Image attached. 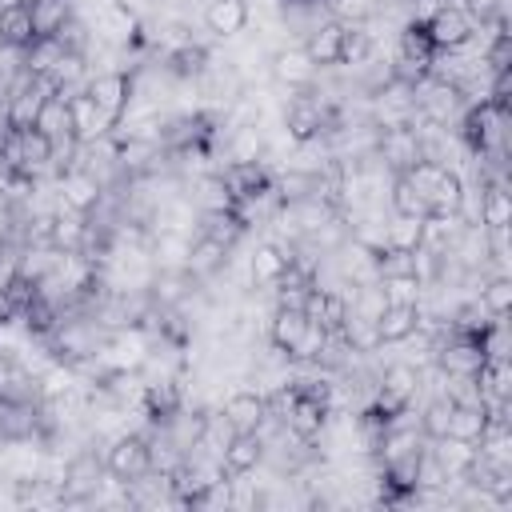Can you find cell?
I'll return each mask as SVG.
<instances>
[{
  "label": "cell",
  "mask_w": 512,
  "mask_h": 512,
  "mask_svg": "<svg viewBox=\"0 0 512 512\" xmlns=\"http://www.w3.org/2000/svg\"><path fill=\"white\" fill-rule=\"evenodd\" d=\"M104 468H108V476H116V480H124V484L140 480V476L152 468V460H148V432L128 428V432L112 436V440L104 444Z\"/></svg>",
  "instance_id": "6da1fadb"
},
{
  "label": "cell",
  "mask_w": 512,
  "mask_h": 512,
  "mask_svg": "<svg viewBox=\"0 0 512 512\" xmlns=\"http://www.w3.org/2000/svg\"><path fill=\"white\" fill-rule=\"evenodd\" d=\"M104 476H108L104 452H96L92 444L76 448V452L68 456V472H64V488H60L64 504H88V500L96 496V488L104 484Z\"/></svg>",
  "instance_id": "7a4b0ae2"
},
{
  "label": "cell",
  "mask_w": 512,
  "mask_h": 512,
  "mask_svg": "<svg viewBox=\"0 0 512 512\" xmlns=\"http://www.w3.org/2000/svg\"><path fill=\"white\" fill-rule=\"evenodd\" d=\"M372 156H376L392 176H400V172H408L416 160H424V156H420V136H416L412 124H400V128H376Z\"/></svg>",
  "instance_id": "3957f363"
},
{
  "label": "cell",
  "mask_w": 512,
  "mask_h": 512,
  "mask_svg": "<svg viewBox=\"0 0 512 512\" xmlns=\"http://www.w3.org/2000/svg\"><path fill=\"white\" fill-rule=\"evenodd\" d=\"M88 96L100 108V116L116 128L128 100H132V72H92L88 76Z\"/></svg>",
  "instance_id": "277c9868"
},
{
  "label": "cell",
  "mask_w": 512,
  "mask_h": 512,
  "mask_svg": "<svg viewBox=\"0 0 512 512\" xmlns=\"http://www.w3.org/2000/svg\"><path fill=\"white\" fill-rule=\"evenodd\" d=\"M316 72H320V68H316L312 56L304 52V44L272 48V84H280L284 92H304V88H312Z\"/></svg>",
  "instance_id": "5b68a950"
},
{
  "label": "cell",
  "mask_w": 512,
  "mask_h": 512,
  "mask_svg": "<svg viewBox=\"0 0 512 512\" xmlns=\"http://www.w3.org/2000/svg\"><path fill=\"white\" fill-rule=\"evenodd\" d=\"M216 412L232 424V432H256L260 420L268 416L260 388H236V392H228V396L216 404Z\"/></svg>",
  "instance_id": "8992f818"
},
{
  "label": "cell",
  "mask_w": 512,
  "mask_h": 512,
  "mask_svg": "<svg viewBox=\"0 0 512 512\" xmlns=\"http://www.w3.org/2000/svg\"><path fill=\"white\" fill-rule=\"evenodd\" d=\"M288 256H292V244H280V240H260L252 252H248V276H252V288H272L284 268H288Z\"/></svg>",
  "instance_id": "52a82bcc"
},
{
  "label": "cell",
  "mask_w": 512,
  "mask_h": 512,
  "mask_svg": "<svg viewBox=\"0 0 512 512\" xmlns=\"http://www.w3.org/2000/svg\"><path fill=\"white\" fill-rule=\"evenodd\" d=\"M220 468L224 476H252L256 468H264V440L256 432H232L220 452Z\"/></svg>",
  "instance_id": "ba28073f"
},
{
  "label": "cell",
  "mask_w": 512,
  "mask_h": 512,
  "mask_svg": "<svg viewBox=\"0 0 512 512\" xmlns=\"http://www.w3.org/2000/svg\"><path fill=\"white\" fill-rule=\"evenodd\" d=\"M248 28V0H204V32L212 40H236Z\"/></svg>",
  "instance_id": "9c48e42d"
},
{
  "label": "cell",
  "mask_w": 512,
  "mask_h": 512,
  "mask_svg": "<svg viewBox=\"0 0 512 512\" xmlns=\"http://www.w3.org/2000/svg\"><path fill=\"white\" fill-rule=\"evenodd\" d=\"M304 328H308V316H304V308H280V304H272V312H268V324H264V340H268L276 352H284V356L292 360V348L300 344Z\"/></svg>",
  "instance_id": "30bf717a"
},
{
  "label": "cell",
  "mask_w": 512,
  "mask_h": 512,
  "mask_svg": "<svg viewBox=\"0 0 512 512\" xmlns=\"http://www.w3.org/2000/svg\"><path fill=\"white\" fill-rule=\"evenodd\" d=\"M424 28H428V40H432L436 48H460V44H468V36H472L476 24H472L468 12L444 4L440 12H432V16L424 20Z\"/></svg>",
  "instance_id": "8fae6325"
},
{
  "label": "cell",
  "mask_w": 512,
  "mask_h": 512,
  "mask_svg": "<svg viewBox=\"0 0 512 512\" xmlns=\"http://www.w3.org/2000/svg\"><path fill=\"white\" fill-rule=\"evenodd\" d=\"M300 44H304V52L312 56L316 68H336L340 64V48H344V20H336V16L320 20Z\"/></svg>",
  "instance_id": "7c38bea8"
},
{
  "label": "cell",
  "mask_w": 512,
  "mask_h": 512,
  "mask_svg": "<svg viewBox=\"0 0 512 512\" xmlns=\"http://www.w3.org/2000/svg\"><path fill=\"white\" fill-rule=\"evenodd\" d=\"M428 452H432V460L444 468V476H448L452 484H460V480L468 476L472 460H476V444H468V440H456V436H440V440H428Z\"/></svg>",
  "instance_id": "4fadbf2b"
},
{
  "label": "cell",
  "mask_w": 512,
  "mask_h": 512,
  "mask_svg": "<svg viewBox=\"0 0 512 512\" xmlns=\"http://www.w3.org/2000/svg\"><path fill=\"white\" fill-rule=\"evenodd\" d=\"M228 256H232V248H224V244H216V240H208V236H192V248H188V264H184V272H188V276H196L200 284H204V280H216V276L224 272Z\"/></svg>",
  "instance_id": "5bb4252c"
},
{
  "label": "cell",
  "mask_w": 512,
  "mask_h": 512,
  "mask_svg": "<svg viewBox=\"0 0 512 512\" xmlns=\"http://www.w3.org/2000/svg\"><path fill=\"white\" fill-rule=\"evenodd\" d=\"M68 116H72V136H76L80 144L100 140V136H108V132H112V124H108V120L100 116V108L92 104L88 88H84V92H76V96H68Z\"/></svg>",
  "instance_id": "9a60e30c"
},
{
  "label": "cell",
  "mask_w": 512,
  "mask_h": 512,
  "mask_svg": "<svg viewBox=\"0 0 512 512\" xmlns=\"http://www.w3.org/2000/svg\"><path fill=\"white\" fill-rule=\"evenodd\" d=\"M196 236H208L224 248H236L248 236V228L240 224V216L232 208H212V212H196Z\"/></svg>",
  "instance_id": "2e32d148"
},
{
  "label": "cell",
  "mask_w": 512,
  "mask_h": 512,
  "mask_svg": "<svg viewBox=\"0 0 512 512\" xmlns=\"http://www.w3.org/2000/svg\"><path fill=\"white\" fill-rule=\"evenodd\" d=\"M476 396L480 404H496V400H512V364L508 360H484L472 372Z\"/></svg>",
  "instance_id": "e0dca14e"
},
{
  "label": "cell",
  "mask_w": 512,
  "mask_h": 512,
  "mask_svg": "<svg viewBox=\"0 0 512 512\" xmlns=\"http://www.w3.org/2000/svg\"><path fill=\"white\" fill-rule=\"evenodd\" d=\"M36 40L32 32V0L0 4V44L4 48H28Z\"/></svg>",
  "instance_id": "ac0fdd59"
},
{
  "label": "cell",
  "mask_w": 512,
  "mask_h": 512,
  "mask_svg": "<svg viewBox=\"0 0 512 512\" xmlns=\"http://www.w3.org/2000/svg\"><path fill=\"white\" fill-rule=\"evenodd\" d=\"M420 328V308L412 304H384V312L376 316V332H380V348L384 344H400Z\"/></svg>",
  "instance_id": "d6986e66"
},
{
  "label": "cell",
  "mask_w": 512,
  "mask_h": 512,
  "mask_svg": "<svg viewBox=\"0 0 512 512\" xmlns=\"http://www.w3.org/2000/svg\"><path fill=\"white\" fill-rule=\"evenodd\" d=\"M476 224H484V228L512 224V196H508L504 184H488L484 180V192H480V204H476Z\"/></svg>",
  "instance_id": "ffe728a7"
},
{
  "label": "cell",
  "mask_w": 512,
  "mask_h": 512,
  "mask_svg": "<svg viewBox=\"0 0 512 512\" xmlns=\"http://www.w3.org/2000/svg\"><path fill=\"white\" fill-rule=\"evenodd\" d=\"M32 128H36L40 136H48L52 144L68 140V136H72V116H68V100H64V96H48Z\"/></svg>",
  "instance_id": "44dd1931"
},
{
  "label": "cell",
  "mask_w": 512,
  "mask_h": 512,
  "mask_svg": "<svg viewBox=\"0 0 512 512\" xmlns=\"http://www.w3.org/2000/svg\"><path fill=\"white\" fill-rule=\"evenodd\" d=\"M64 56V44L56 40V36H36L24 52H20V60H24V72L28 76H48L52 68H56V60Z\"/></svg>",
  "instance_id": "7402d4cb"
},
{
  "label": "cell",
  "mask_w": 512,
  "mask_h": 512,
  "mask_svg": "<svg viewBox=\"0 0 512 512\" xmlns=\"http://www.w3.org/2000/svg\"><path fill=\"white\" fill-rule=\"evenodd\" d=\"M388 212H400V216H428V200H424V192H420L408 176H392V184H388Z\"/></svg>",
  "instance_id": "603a6c76"
},
{
  "label": "cell",
  "mask_w": 512,
  "mask_h": 512,
  "mask_svg": "<svg viewBox=\"0 0 512 512\" xmlns=\"http://www.w3.org/2000/svg\"><path fill=\"white\" fill-rule=\"evenodd\" d=\"M484 424H488L484 404H452V416H448V436L476 444V440H480V432H484Z\"/></svg>",
  "instance_id": "cb8c5ba5"
},
{
  "label": "cell",
  "mask_w": 512,
  "mask_h": 512,
  "mask_svg": "<svg viewBox=\"0 0 512 512\" xmlns=\"http://www.w3.org/2000/svg\"><path fill=\"white\" fill-rule=\"evenodd\" d=\"M72 0H32V32L36 36H56L60 24L72 16Z\"/></svg>",
  "instance_id": "d4e9b609"
},
{
  "label": "cell",
  "mask_w": 512,
  "mask_h": 512,
  "mask_svg": "<svg viewBox=\"0 0 512 512\" xmlns=\"http://www.w3.org/2000/svg\"><path fill=\"white\" fill-rule=\"evenodd\" d=\"M380 284V292H384V304H420V296H424V280L416 276V272H404V276H380L376 280Z\"/></svg>",
  "instance_id": "484cf974"
},
{
  "label": "cell",
  "mask_w": 512,
  "mask_h": 512,
  "mask_svg": "<svg viewBox=\"0 0 512 512\" xmlns=\"http://www.w3.org/2000/svg\"><path fill=\"white\" fill-rule=\"evenodd\" d=\"M420 220L424 216H400V212H388V228H384V248H420Z\"/></svg>",
  "instance_id": "4316f807"
},
{
  "label": "cell",
  "mask_w": 512,
  "mask_h": 512,
  "mask_svg": "<svg viewBox=\"0 0 512 512\" xmlns=\"http://www.w3.org/2000/svg\"><path fill=\"white\" fill-rule=\"evenodd\" d=\"M476 296L484 300V308L492 316H508V308H512V276L508 272H488V280L480 284Z\"/></svg>",
  "instance_id": "83f0119b"
},
{
  "label": "cell",
  "mask_w": 512,
  "mask_h": 512,
  "mask_svg": "<svg viewBox=\"0 0 512 512\" xmlns=\"http://www.w3.org/2000/svg\"><path fill=\"white\" fill-rule=\"evenodd\" d=\"M20 276V244L0 240V288H8Z\"/></svg>",
  "instance_id": "f1b7e54d"
}]
</instances>
